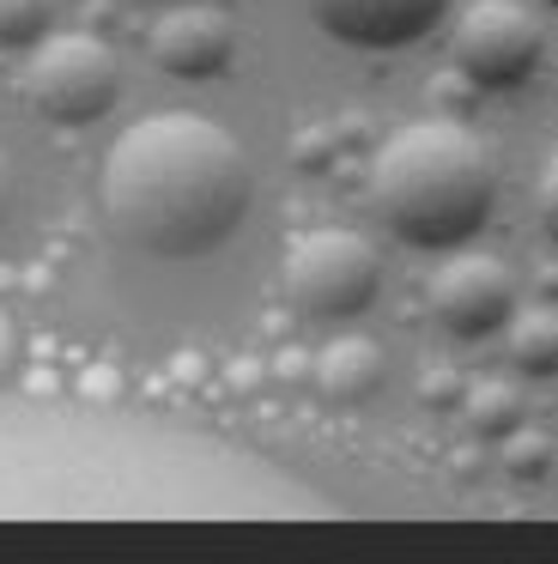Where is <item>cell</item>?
<instances>
[{
  "instance_id": "1",
  "label": "cell",
  "mask_w": 558,
  "mask_h": 564,
  "mask_svg": "<svg viewBox=\"0 0 558 564\" xmlns=\"http://www.w3.org/2000/svg\"><path fill=\"white\" fill-rule=\"evenodd\" d=\"M104 219L128 249L158 261L213 256L255 207L249 152L194 110H158L121 128L104 159Z\"/></svg>"
},
{
  "instance_id": "2",
  "label": "cell",
  "mask_w": 558,
  "mask_h": 564,
  "mask_svg": "<svg viewBox=\"0 0 558 564\" xmlns=\"http://www.w3.org/2000/svg\"><path fill=\"white\" fill-rule=\"evenodd\" d=\"M371 200L407 249H461L497 207L492 152L449 116L395 128L371 159Z\"/></svg>"
},
{
  "instance_id": "3",
  "label": "cell",
  "mask_w": 558,
  "mask_h": 564,
  "mask_svg": "<svg viewBox=\"0 0 558 564\" xmlns=\"http://www.w3.org/2000/svg\"><path fill=\"white\" fill-rule=\"evenodd\" d=\"M286 297L298 316L310 322H352L376 304L383 292V256H376L371 237L358 231H310L286 249Z\"/></svg>"
},
{
  "instance_id": "4",
  "label": "cell",
  "mask_w": 558,
  "mask_h": 564,
  "mask_svg": "<svg viewBox=\"0 0 558 564\" xmlns=\"http://www.w3.org/2000/svg\"><path fill=\"white\" fill-rule=\"evenodd\" d=\"M24 98L55 128H85V122L116 110L121 62L109 43L85 37V31H61V37L43 31L31 43V62H24Z\"/></svg>"
},
{
  "instance_id": "5",
  "label": "cell",
  "mask_w": 558,
  "mask_h": 564,
  "mask_svg": "<svg viewBox=\"0 0 558 564\" xmlns=\"http://www.w3.org/2000/svg\"><path fill=\"white\" fill-rule=\"evenodd\" d=\"M449 62L480 91H516L546 62V25L522 0H473L468 13L455 19Z\"/></svg>"
},
{
  "instance_id": "6",
  "label": "cell",
  "mask_w": 558,
  "mask_h": 564,
  "mask_svg": "<svg viewBox=\"0 0 558 564\" xmlns=\"http://www.w3.org/2000/svg\"><path fill=\"white\" fill-rule=\"evenodd\" d=\"M516 310V280L497 256H449L431 280V316L455 340H485Z\"/></svg>"
},
{
  "instance_id": "7",
  "label": "cell",
  "mask_w": 558,
  "mask_h": 564,
  "mask_svg": "<svg viewBox=\"0 0 558 564\" xmlns=\"http://www.w3.org/2000/svg\"><path fill=\"white\" fill-rule=\"evenodd\" d=\"M303 7L346 50H407L449 13V0H303Z\"/></svg>"
},
{
  "instance_id": "8",
  "label": "cell",
  "mask_w": 558,
  "mask_h": 564,
  "mask_svg": "<svg viewBox=\"0 0 558 564\" xmlns=\"http://www.w3.org/2000/svg\"><path fill=\"white\" fill-rule=\"evenodd\" d=\"M230 50H237L230 13H218L206 0H170L152 25V62L170 79H213L230 62Z\"/></svg>"
},
{
  "instance_id": "9",
  "label": "cell",
  "mask_w": 558,
  "mask_h": 564,
  "mask_svg": "<svg viewBox=\"0 0 558 564\" xmlns=\"http://www.w3.org/2000/svg\"><path fill=\"white\" fill-rule=\"evenodd\" d=\"M310 377L328 401H364V394L383 389L388 358H383V346L364 340V334H340V340H328L322 352L310 358Z\"/></svg>"
},
{
  "instance_id": "10",
  "label": "cell",
  "mask_w": 558,
  "mask_h": 564,
  "mask_svg": "<svg viewBox=\"0 0 558 564\" xmlns=\"http://www.w3.org/2000/svg\"><path fill=\"white\" fill-rule=\"evenodd\" d=\"M461 413H468L473 437H504L528 419V406H522L516 382H473V389H461Z\"/></svg>"
},
{
  "instance_id": "11",
  "label": "cell",
  "mask_w": 558,
  "mask_h": 564,
  "mask_svg": "<svg viewBox=\"0 0 558 564\" xmlns=\"http://www.w3.org/2000/svg\"><path fill=\"white\" fill-rule=\"evenodd\" d=\"M509 316H516V310H509ZM509 358H516V370H528V377H552V365H558L552 310H528V316L509 322Z\"/></svg>"
},
{
  "instance_id": "12",
  "label": "cell",
  "mask_w": 558,
  "mask_h": 564,
  "mask_svg": "<svg viewBox=\"0 0 558 564\" xmlns=\"http://www.w3.org/2000/svg\"><path fill=\"white\" fill-rule=\"evenodd\" d=\"M55 25V0H0V50H31Z\"/></svg>"
},
{
  "instance_id": "13",
  "label": "cell",
  "mask_w": 558,
  "mask_h": 564,
  "mask_svg": "<svg viewBox=\"0 0 558 564\" xmlns=\"http://www.w3.org/2000/svg\"><path fill=\"white\" fill-rule=\"evenodd\" d=\"M497 443H504L509 479H546V467H552V437H546V431L516 425V431H504Z\"/></svg>"
},
{
  "instance_id": "14",
  "label": "cell",
  "mask_w": 558,
  "mask_h": 564,
  "mask_svg": "<svg viewBox=\"0 0 558 564\" xmlns=\"http://www.w3.org/2000/svg\"><path fill=\"white\" fill-rule=\"evenodd\" d=\"M334 159H340V134H328V128H303L298 147H291V164H298L303 176H322Z\"/></svg>"
},
{
  "instance_id": "15",
  "label": "cell",
  "mask_w": 558,
  "mask_h": 564,
  "mask_svg": "<svg viewBox=\"0 0 558 564\" xmlns=\"http://www.w3.org/2000/svg\"><path fill=\"white\" fill-rule=\"evenodd\" d=\"M419 394H425V401H437V406H443V401H461L455 370H449V365H431V370H425V382H419Z\"/></svg>"
},
{
  "instance_id": "16",
  "label": "cell",
  "mask_w": 558,
  "mask_h": 564,
  "mask_svg": "<svg viewBox=\"0 0 558 564\" xmlns=\"http://www.w3.org/2000/svg\"><path fill=\"white\" fill-rule=\"evenodd\" d=\"M19 365V334H12V322H7V310H0V377Z\"/></svg>"
},
{
  "instance_id": "17",
  "label": "cell",
  "mask_w": 558,
  "mask_h": 564,
  "mask_svg": "<svg viewBox=\"0 0 558 564\" xmlns=\"http://www.w3.org/2000/svg\"><path fill=\"white\" fill-rule=\"evenodd\" d=\"M7 207H12V159L0 147V219H7Z\"/></svg>"
},
{
  "instance_id": "18",
  "label": "cell",
  "mask_w": 558,
  "mask_h": 564,
  "mask_svg": "<svg viewBox=\"0 0 558 564\" xmlns=\"http://www.w3.org/2000/svg\"><path fill=\"white\" fill-rule=\"evenodd\" d=\"M230 370H237V377H230V382H237V389H249V382H255V370H261V365H255V358H237V365H230Z\"/></svg>"
}]
</instances>
